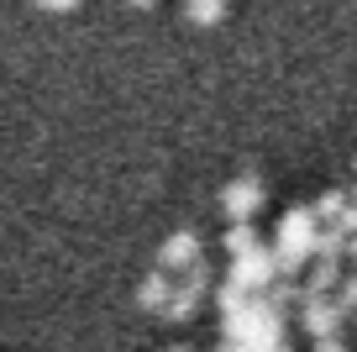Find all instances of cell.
<instances>
[{"label":"cell","mask_w":357,"mask_h":352,"mask_svg":"<svg viewBox=\"0 0 357 352\" xmlns=\"http://www.w3.org/2000/svg\"><path fill=\"white\" fill-rule=\"evenodd\" d=\"M315 237H321V221L310 205H294L279 216L273 226V258H279V279H300L305 263H315Z\"/></svg>","instance_id":"1"},{"label":"cell","mask_w":357,"mask_h":352,"mask_svg":"<svg viewBox=\"0 0 357 352\" xmlns=\"http://www.w3.org/2000/svg\"><path fill=\"white\" fill-rule=\"evenodd\" d=\"M231 284H242V289H252V295H268V289L279 284V258H273V242H263L257 253H247V258H231Z\"/></svg>","instance_id":"2"},{"label":"cell","mask_w":357,"mask_h":352,"mask_svg":"<svg viewBox=\"0 0 357 352\" xmlns=\"http://www.w3.org/2000/svg\"><path fill=\"white\" fill-rule=\"evenodd\" d=\"M263 200L268 195H263V179H257V174H236L231 184L221 189V210L231 221H252L257 210H263Z\"/></svg>","instance_id":"3"},{"label":"cell","mask_w":357,"mask_h":352,"mask_svg":"<svg viewBox=\"0 0 357 352\" xmlns=\"http://www.w3.org/2000/svg\"><path fill=\"white\" fill-rule=\"evenodd\" d=\"M195 263H200V231H195V226H178L174 237H163V247H158V268H168V274H190Z\"/></svg>","instance_id":"4"},{"label":"cell","mask_w":357,"mask_h":352,"mask_svg":"<svg viewBox=\"0 0 357 352\" xmlns=\"http://www.w3.org/2000/svg\"><path fill=\"white\" fill-rule=\"evenodd\" d=\"M342 321H347V316L336 310V300H331V295L305 300V305H300V331H305L310 342H331L336 331H342Z\"/></svg>","instance_id":"5"},{"label":"cell","mask_w":357,"mask_h":352,"mask_svg":"<svg viewBox=\"0 0 357 352\" xmlns=\"http://www.w3.org/2000/svg\"><path fill=\"white\" fill-rule=\"evenodd\" d=\"M174 289H178V279H168V268H153V274H142V284H137V305L142 310H168Z\"/></svg>","instance_id":"6"},{"label":"cell","mask_w":357,"mask_h":352,"mask_svg":"<svg viewBox=\"0 0 357 352\" xmlns=\"http://www.w3.org/2000/svg\"><path fill=\"white\" fill-rule=\"evenodd\" d=\"M347 279L342 263H326V258H315L310 268H305V300H321V295H336V284Z\"/></svg>","instance_id":"7"},{"label":"cell","mask_w":357,"mask_h":352,"mask_svg":"<svg viewBox=\"0 0 357 352\" xmlns=\"http://www.w3.org/2000/svg\"><path fill=\"white\" fill-rule=\"evenodd\" d=\"M347 205H352V189H336V184H331V189H321V195H315V205H310V210H315V221L336 226V221L347 216Z\"/></svg>","instance_id":"8"},{"label":"cell","mask_w":357,"mask_h":352,"mask_svg":"<svg viewBox=\"0 0 357 352\" xmlns=\"http://www.w3.org/2000/svg\"><path fill=\"white\" fill-rule=\"evenodd\" d=\"M221 247L231 258H247V253H257V231H252V221H231V226H226V237H221Z\"/></svg>","instance_id":"9"},{"label":"cell","mask_w":357,"mask_h":352,"mask_svg":"<svg viewBox=\"0 0 357 352\" xmlns=\"http://www.w3.org/2000/svg\"><path fill=\"white\" fill-rule=\"evenodd\" d=\"M347 247H352V237H347L342 226H321V237H315V258H326V263H342Z\"/></svg>","instance_id":"10"},{"label":"cell","mask_w":357,"mask_h":352,"mask_svg":"<svg viewBox=\"0 0 357 352\" xmlns=\"http://www.w3.org/2000/svg\"><path fill=\"white\" fill-rule=\"evenodd\" d=\"M247 305H252V289L231 284V279L215 284V310H221V316H236V310H247Z\"/></svg>","instance_id":"11"},{"label":"cell","mask_w":357,"mask_h":352,"mask_svg":"<svg viewBox=\"0 0 357 352\" xmlns=\"http://www.w3.org/2000/svg\"><path fill=\"white\" fill-rule=\"evenodd\" d=\"M200 289H190V284H178L174 289V300H168V310H163V321H195V310H200Z\"/></svg>","instance_id":"12"},{"label":"cell","mask_w":357,"mask_h":352,"mask_svg":"<svg viewBox=\"0 0 357 352\" xmlns=\"http://www.w3.org/2000/svg\"><path fill=\"white\" fill-rule=\"evenodd\" d=\"M331 300H336V310H342L347 321H357V268L342 279V284H336V295H331Z\"/></svg>","instance_id":"13"},{"label":"cell","mask_w":357,"mask_h":352,"mask_svg":"<svg viewBox=\"0 0 357 352\" xmlns=\"http://www.w3.org/2000/svg\"><path fill=\"white\" fill-rule=\"evenodd\" d=\"M184 11H190V22H221L226 16V0H184Z\"/></svg>","instance_id":"14"},{"label":"cell","mask_w":357,"mask_h":352,"mask_svg":"<svg viewBox=\"0 0 357 352\" xmlns=\"http://www.w3.org/2000/svg\"><path fill=\"white\" fill-rule=\"evenodd\" d=\"M178 284H190V289H200V295H211V263H205V258H200V263H195L190 274L178 279Z\"/></svg>","instance_id":"15"},{"label":"cell","mask_w":357,"mask_h":352,"mask_svg":"<svg viewBox=\"0 0 357 352\" xmlns=\"http://www.w3.org/2000/svg\"><path fill=\"white\" fill-rule=\"evenodd\" d=\"M315 352H347V347H342V337H331V342H315Z\"/></svg>","instance_id":"16"},{"label":"cell","mask_w":357,"mask_h":352,"mask_svg":"<svg viewBox=\"0 0 357 352\" xmlns=\"http://www.w3.org/2000/svg\"><path fill=\"white\" fill-rule=\"evenodd\" d=\"M37 6H47V11H68L74 0H37Z\"/></svg>","instance_id":"17"},{"label":"cell","mask_w":357,"mask_h":352,"mask_svg":"<svg viewBox=\"0 0 357 352\" xmlns=\"http://www.w3.org/2000/svg\"><path fill=\"white\" fill-rule=\"evenodd\" d=\"M215 352H247V347H231V342H221V347H215Z\"/></svg>","instance_id":"18"},{"label":"cell","mask_w":357,"mask_h":352,"mask_svg":"<svg viewBox=\"0 0 357 352\" xmlns=\"http://www.w3.org/2000/svg\"><path fill=\"white\" fill-rule=\"evenodd\" d=\"M163 352H190V347H163Z\"/></svg>","instance_id":"19"},{"label":"cell","mask_w":357,"mask_h":352,"mask_svg":"<svg viewBox=\"0 0 357 352\" xmlns=\"http://www.w3.org/2000/svg\"><path fill=\"white\" fill-rule=\"evenodd\" d=\"M132 6H153V0H132Z\"/></svg>","instance_id":"20"},{"label":"cell","mask_w":357,"mask_h":352,"mask_svg":"<svg viewBox=\"0 0 357 352\" xmlns=\"http://www.w3.org/2000/svg\"><path fill=\"white\" fill-rule=\"evenodd\" d=\"M352 205H357V184H352Z\"/></svg>","instance_id":"21"},{"label":"cell","mask_w":357,"mask_h":352,"mask_svg":"<svg viewBox=\"0 0 357 352\" xmlns=\"http://www.w3.org/2000/svg\"><path fill=\"white\" fill-rule=\"evenodd\" d=\"M352 158H357V153H352Z\"/></svg>","instance_id":"22"}]
</instances>
